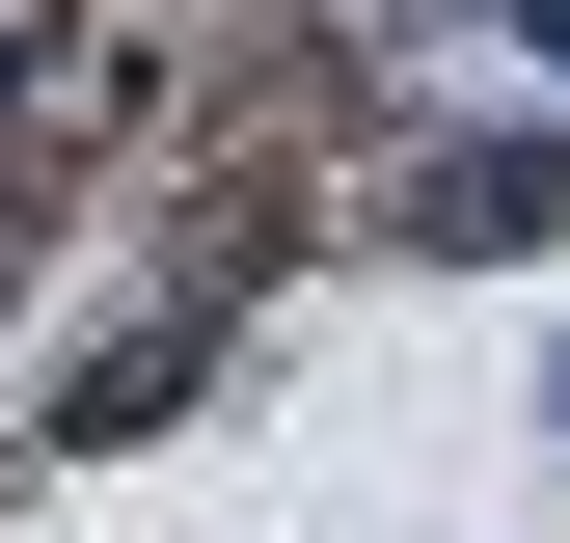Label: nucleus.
<instances>
[{
  "instance_id": "f257e3e1",
  "label": "nucleus",
  "mask_w": 570,
  "mask_h": 543,
  "mask_svg": "<svg viewBox=\"0 0 570 543\" xmlns=\"http://www.w3.org/2000/svg\"><path fill=\"white\" fill-rule=\"evenodd\" d=\"M570 218V136H435L407 164V245H543Z\"/></svg>"
},
{
  "instance_id": "f03ea898",
  "label": "nucleus",
  "mask_w": 570,
  "mask_h": 543,
  "mask_svg": "<svg viewBox=\"0 0 570 543\" xmlns=\"http://www.w3.org/2000/svg\"><path fill=\"white\" fill-rule=\"evenodd\" d=\"M190 381H218V299H164V326H109V354H82V435H164Z\"/></svg>"
},
{
  "instance_id": "7ed1b4c3",
  "label": "nucleus",
  "mask_w": 570,
  "mask_h": 543,
  "mask_svg": "<svg viewBox=\"0 0 570 543\" xmlns=\"http://www.w3.org/2000/svg\"><path fill=\"white\" fill-rule=\"evenodd\" d=\"M55 82H82V28H55V0H0V136H28Z\"/></svg>"
},
{
  "instance_id": "20e7f679",
  "label": "nucleus",
  "mask_w": 570,
  "mask_h": 543,
  "mask_svg": "<svg viewBox=\"0 0 570 543\" xmlns=\"http://www.w3.org/2000/svg\"><path fill=\"white\" fill-rule=\"evenodd\" d=\"M0 272H28V190H0Z\"/></svg>"
}]
</instances>
